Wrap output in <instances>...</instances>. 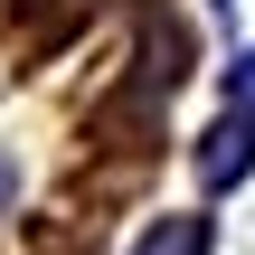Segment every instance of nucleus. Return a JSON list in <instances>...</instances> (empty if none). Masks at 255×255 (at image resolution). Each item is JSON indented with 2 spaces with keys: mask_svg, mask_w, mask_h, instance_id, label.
Here are the masks:
<instances>
[{
  "mask_svg": "<svg viewBox=\"0 0 255 255\" xmlns=\"http://www.w3.org/2000/svg\"><path fill=\"white\" fill-rule=\"evenodd\" d=\"M237 95H246V104H255V57H246V66H237Z\"/></svg>",
  "mask_w": 255,
  "mask_h": 255,
  "instance_id": "7ed1b4c3",
  "label": "nucleus"
},
{
  "mask_svg": "<svg viewBox=\"0 0 255 255\" xmlns=\"http://www.w3.org/2000/svg\"><path fill=\"white\" fill-rule=\"evenodd\" d=\"M246 161H255V123H218L208 151H199V180H237Z\"/></svg>",
  "mask_w": 255,
  "mask_h": 255,
  "instance_id": "f257e3e1",
  "label": "nucleus"
},
{
  "mask_svg": "<svg viewBox=\"0 0 255 255\" xmlns=\"http://www.w3.org/2000/svg\"><path fill=\"white\" fill-rule=\"evenodd\" d=\"M132 255H208V227H199V218H170V227H151Z\"/></svg>",
  "mask_w": 255,
  "mask_h": 255,
  "instance_id": "f03ea898",
  "label": "nucleus"
}]
</instances>
